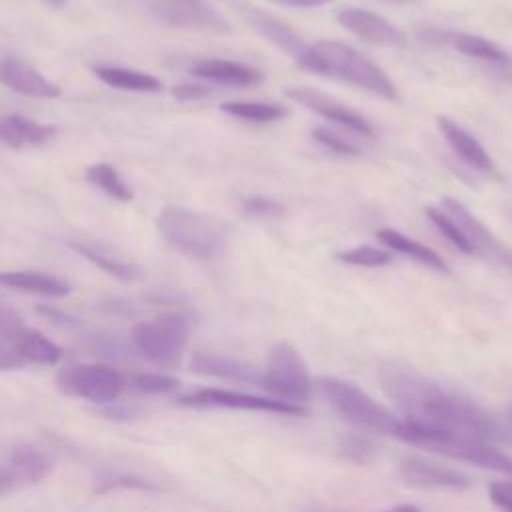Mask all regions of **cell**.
<instances>
[{"label":"cell","mask_w":512,"mask_h":512,"mask_svg":"<svg viewBox=\"0 0 512 512\" xmlns=\"http://www.w3.org/2000/svg\"><path fill=\"white\" fill-rule=\"evenodd\" d=\"M178 380L158 372H134L128 376V386L138 394H170L178 388Z\"/></svg>","instance_id":"32"},{"label":"cell","mask_w":512,"mask_h":512,"mask_svg":"<svg viewBox=\"0 0 512 512\" xmlns=\"http://www.w3.org/2000/svg\"><path fill=\"white\" fill-rule=\"evenodd\" d=\"M154 2H192V0H154Z\"/></svg>","instance_id":"42"},{"label":"cell","mask_w":512,"mask_h":512,"mask_svg":"<svg viewBox=\"0 0 512 512\" xmlns=\"http://www.w3.org/2000/svg\"><path fill=\"white\" fill-rule=\"evenodd\" d=\"M52 470V458L32 444H16L8 448L0 464V490L10 494L28 484H36Z\"/></svg>","instance_id":"10"},{"label":"cell","mask_w":512,"mask_h":512,"mask_svg":"<svg viewBox=\"0 0 512 512\" xmlns=\"http://www.w3.org/2000/svg\"><path fill=\"white\" fill-rule=\"evenodd\" d=\"M172 96L178 98V100H184V102H190V100H204L210 96V90L206 86H200V84H178L172 88Z\"/></svg>","instance_id":"38"},{"label":"cell","mask_w":512,"mask_h":512,"mask_svg":"<svg viewBox=\"0 0 512 512\" xmlns=\"http://www.w3.org/2000/svg\"><path fill=\"white\" fill-rule=\"evenodd\" d=\"M98 410H100V414L102 416H106V418H110V420H120V422H128V420H132L138 412H136V408H132V406H128V404H122V402H112V404H104V406H98Z\"/></svg>","instance_id":"37"},{"label":"cell","mask_w":512,"mask_h":512,"mask_svg":"<svg viewBox=\"0 0 512 512\" xmlns=\"http://www.w3.org/2000/svg\"><path fill=\"white\" fill-rule=\"evenodd\" d=\"M318 384L330 408L352 426L364 432L400 438L404 420L398 418L380 402H376L372 396H368L354 382L334 378V376H324L320 378Z\"/></svg>","instance_id":"4"},{"label":"cell","mask_w":512,"mask_h":512,"mask_svg":"<svg viewBox=\"0 0 512 512\" xmlns=\"http://www.w3.org/2000/svg\"><path fill=\"white\" fill-rule=\"evenodd\" d=\"M118 490H138V492H156L158 486L138 474L132 472H108L102 474L94 480L92 492L94 494H110V492H118Z\"/></svg>","instance_id":"29"},{"label":"cell","mask_w":512,"mask_h":512,"mask_svg":"<svg viewBox=\"0 0 512 512\" xmlns=\"http://www.w3.org/2000/svg\"><path fill=\"white\" fill-rule=\"evenodd\" d=\"M510 414H512V410H510Z\"/></svg>","instance_id":"44"},{"label":"cell","mask_w":512,"mask_h":512,"mask_svg":"<svg viewBox=\"0 0 512 512\" xmlns=\"http://www.w3.org/2000/svg\"><path fill=\"white\" fill-rule=\"evenodd\" d=\"M378 378L384 394L396 404L402 420L416 430L442 432L482 442L504 436L498 420L474 400L446 390L402 362H382Z\"/></svg>","instance_id":"1"},{"label":"cell","mask_w":512,"mask_h":512,"mask_svg":"<svg viewBox=\"0 0 512 512\" xmlns=\"http://www.w3.org/2000/svg\"><path fill=\"white\" fill-rule=\"evenodd\" d=\"M338 450L346 460L354 464H370L378 454V446L360 434H344L340 438Z\"/></svg>","instance_id":"34"},{"label":"cell","mask_w":512,"mask_h":512,"mask_svg":"<svg viewBox=\"0 0 512 512\" xmlns=\"http://www.w3.org/2000/svg\"><path fill=\"white\" fill-rule=\"evenodd\" d=\"M70 248L80 254L82 258H86L90 264H94L96 268H100L102 272H106L108 276H114L120 282H134L138 278L144 276L142 268L126 258H122L120 254H114L98 244H86V242H70Z\"/></svg>","instance_id":"23"},{"label":"cell","mask_w":512,"mask_h":512,"mask_svg":"<svg viewBox=\"0 0 512 512\" xmlns=\"http://www.w3.org/2000/svg\"><path fill=\"white\" fill-rule=\"evenodd\" d=\"M124 376L108 364H70L58 370L56 386L60 392L88 400L96 406L112 404L124 390Z\"/></svg>","instance_id":"8"},{"label":"cell","mask_w":512,"mask_h":512,"mask_svg":"<svg viewBox=\"0 0 512 512\" xmlns=\"http://www.w3.org/2000/svg\"><path fill=\"white\" fill-rule=\"evenodd\" d=\"M182 406L188 408H228V410H248V412H266L280 416H304L306 408L300 404L284 402L272 396H256L238 390L222 388H200L178 398Z\"/></svg>","instance_id":"9"},{"label":"cell","mask_w":512,"mask_h":512,"mask_svg":"<svg viewBox=\"0 0 512 512\" xmlns=\"http://www.w3.org/2000/svg\"><path fill=\"white\" fill-rule=\"evenodd\" d=\"M398 474L406 484L416 488L462 492L472 486V480L464 472L418 456L404 458L398 466Z\"/></svg>","instance_id":"15"},{"label":"cell","mask_w":512,"mask_h":512,"mask_svg":"<svg viewBox=\"0 0 512 512\" xmlns=\"http://www.w3.org/2000/svg\"><path fill=\"white\" fill-rule=\"evenodd\" d=\"M190 72L202 80L228 86H254L264 80V72L244 62L224 60V58H206L190 66Z\"/></svg>","instance_id":"20"},{"label":"cell","mask_w":512,"mask_h":512,"mask_svg":"<svg viewBox=\"0 0 512 512\" xmlns=\"http://www.w3.org/2000/svg\"><path fill=\"white\" fill-rule=\"evenodd\" d=\"M312 138L322 144L324 148L336 152V154H344V156H356L360 154V146L356 142H352L348 136H342L338 134L336 130L332 128H326V126H318L312 130Z\"/></svg>","instance_id":"35"},{"label":"cell","mask_w":512,"mask_h":512,"mask_svg":"<svg viewBox=\"0 0 512 512\" xmlns=\"http://www.w3.org/2000/svg\"><path fill=\"white\" fill-rule=\"evenodd\" d=\"M442 210L448 212L452 216V220L460 226V230L464 232L474 256L512 266V250L506 244H502L492 234V230L486 228L460 200L444 196L442 198Z\"/></svg>","instance_id":"12"},{"label":"cell","mask_w":512,"mask_h":512,"mask_svg":"<svg viewBox=\"0 0 512 512\" xmlns=\"http://www.w3.org/2000/svg\"><path fill=\"white\" fill-rule=\"evenodd\" d=\"M488 496L498 510L512 512V478L492 482L488 488Z\"/></svg>","instance_id":"36"},{"label":"cell","mask_w":512,"mask_h":512,"mask_svg":"<svg viewBox=\"0 0 512 512\" xmlns=\"http://www.w3.org/2000/svg\"><path fill=\"white\" fill-rule=\"evenodd\" d=\"M260 386L272 398L300 406L312 398L314 390L308 366L290 342H278L268 350Z\"/></svg>","instance_id":"7"},{"label":"cell","mask_w":512,"mask_h":512,"mask_svg":"<svg viewBox=\"0 0 512 512\" xmlns=\"http://www.w3.org/2000/svg\"><path fill=\"white\" fill-rule=\"evenodd\" d=\"M302 512H324V510H302Z\"/></svg>","instance_id":"43"},{"label":"cell","mask_w":512,"mask_h":512,"mask_svg":"<svg viewBox=\"0 0 512 512\" xmlns=\"http://www.w3.org/2000/svg\"><path fill=\"white\" fill-rule=\"evenodd\" d=\"M62 358V350L42 332L24 326L22 318L2 304L0 312V368L16 370L26 364L54 366Z\"/></svg>","instance_id":"5"},{"label":"cell","mask_w":512,"mask_h":512,"mask_svg":"<svg viewBox=\"0 0 512 512\" xmlns=\"http://www.w3.org/2000/svg\"><path fill=\"white\" fill-rule=\"evenodd\" d=\"M436 126L440 130V134L444 136L446 144L452 148V152L462 162H466L470 168H474L490 178H496V180L502 178L496 168V162L492 160L488 150L470 132H466L460 124H456L448 116H436Z\"/></svg>","instance_id":"17"},{"label":"cell","mask_w":512,"mask_h":512,"mask_svg":"<svg viewBox=\"0 0 512 512\" xmlns=\"http://www.w3.org/2000/svg\"><path fill=\"white\" fill-rule=\"evenodd\" d=\"M44 2H48V4H52V6H62L66 0H44Z\"/></svg>","instance_id":"41"},{"label":"cell","mask_w":512,"mask_h":512,"mask_svg":"<svg viewBox=\"0 0 512 512\" xmlns=\"http://www.w3.org/2000/svg\"><path fill=\"white\" fill-rule=\"evenodd\" d=\"M424 212H426L428 220L442 232L444 238H448L460 252L474 256V252H472V248H470V244H468L464 232H462L460 226L452 220V216H450L448 212H444L442 208H436V206H426Z\"/></svg>","instance_id":"33"},{"label":"cell","mask_w":512,"mask_h":512,"mask_svg":"<svg viewBox=\"0 0 512 512\" xmlns=\"http://www.w3.org/2000/svg\"><path fill=\"white\" fill-rule=\"evenodd\" d=\"M238 12L244 16V20L260 34L264 36L268 42H272L274 46H278L282 52H286L288 56H292L296 62H300V58L304 56L308 44L280 18L252 6L246 2H236Z\"/></svg>","instance_id":"18"},{"label":"cell","mask_w":512,"mask_h":512,"mask_svg":"<svg viewBox=\"0 0 512 512\" xmlns=\"http://www.w3.org/2000/svg\"><path fill=\"white\" fill-rule=\"evenodd\" d=\"M0 282L6 288L62 298L72 292V284L60 276L38 270H10L0 274Z\"/></svg>","instance_id":"22"},{"label":"cell","mask_w":512,"mask_h":512,"mask_svg":"<svg viewBox=\"0 0 512 512\" xmlns=\"http://www.w3.org/2000/svg\"><path fill=\"white\" fill-rule=\"evenodd\" d=\"M86 182H90L92 186L100 188L102 192H106L110 198L118 200V202H130L134 200V192L128 186V182L120 176V172L108 164V162H96L90 164L84 172Z\"/></svg>","instance_id":"27"},{"label":"cell","mask_w":512,"mask_h":512,"mask_svg":"<svg viewBox=\"0 0 512 512\" xmlns=\"http://www.w3.org/2000/svg\"><path fill=\"white\" fill-rule=\"evenodd\" d=\"M190 370L200 376H210L218 380L244 382L254 386H260L262 382V370L254 368L246 360H240L230 354H220V352L196 350L190 358Z\"/></svg>","instance_id":"19"},{"label":"cell","mask_w":512,"mask_h":512,"mask_svg":"<svg viewBox=\"0 0 512 512\" xmlns=\"http://www.w3.org/2000/svg\"><path fill=\"white\" fill-rule=\"evenodd\" d=\"M224 114L248 120V122H276L282 120L288 114V108L282 104H270V102H252V100H230L222 102L218 106Z\"/></svg>","instance_id":"28"},{"label":"cell","mask_w":512,"mask_h":512,"mask_svg":"<svg viewBox=\"0 0 512 512\" xmlns=\"http://www.w3.org/2000/svg\"><path fill=\"white\" fill-rule=\"evenodd\" d=\"M190 316L184 312H164L152 320L134 324V348L158 366H176L182 360L190 336Z\"/></svg>","instance_id":"6"},{"label":"cell","mask_w":512,"mask_h":512,"mask_svg":"<svg viewBox=\"0 0 512 512\" xmlns=\"http://www.w3.org/2000/svg\"><path fill=\"white\" fill-rule=\"evenodd\" d=\"M338 22L344 30L350 34L376 44V46H386V48H400L406 46V36L404 32L394 26L388 18L360 8V6H346L338 12Z\"/></svg>","instance_id":"14"},{"label":"cell","mask_w":512,"mask_h":512,"mask_svg":"<svg viewBox=\"0 0 512 512\" xmlns=\"http://www.w3.org/2000/svg\"><path fill=\"white\" fill-rule=\"evenodd\" d=\"M150 10L160 22H166L168 26L198 30V32H214V34L232 32L230 22L204 0H192V2H154L152 0Z\"/></svg>","instance_id":"11"},{"label":"cell","mask_w":512,"mask_h":512,"mask_svg":"<svg viewBox=\"0 0 512 512\" xmlns=\"http://www.w3.org/2000/svg\"><path fill=\"white\" fill-rule=\"evenodd\" d=\"M376 238H378L388 250L400 252V254L408 256V258H412V260H416V262H420V264H424V266H428V268H432V270H436V272L450 274L448 264L444 262V258H442L438 252H434L432 248H428V246L422 244V242H416V240L404 236L402 232H398V230H394V228H380V230L376 232Z\"/></svg>","instance_id":"25"},{"label":"cell","mask_w":512,"mask_h":512,"mask_svg":"<svg viewBox=\"0 0 512 512\" xmlns=\"http://www.w3.org/2000/svg\"><path fill=\"white\" fill-rule=\"evenodd\" d=\"M242 214L246 218H252V220H280L284 218L286 214V208L282 202L270 198V196H262V194H252V196H246L242 198Z\"/></svg>","instance_id":"31"},{"label":"cell","mask_w":512,"mask_h":512,"mask_svg":"<svg viewBox=\"0 0 512 512\" xmlns=\"http://www.w3.org/2000/svg\"><path fill=\"white\" fill-rule=\"evenodd\" d=\"M286 96L290 100L302 104L304 108L316 112L318 116H322L358 136H368V138L376 136V130L364 116H360L358 112L350 110L348 106H344L342 102L334 100L332 96H328L324 92H318V90L306 88V86H296V88H288Z\"/></svg>","instance_id":"13"},{"label":"cell","mask_w":512,"mask_h":512,"mask_svg":"<svg viewBox=\"0 0 512 512\" xmlns=\"http://www.w3.org/2000/svg\"><path fill=\"white\" fill-rule=\"evenodd\" d=\"M384 512H422V508L416 504H396Z\"/></svg>","instance_id":"40"},{"label":"cell","mask_w":512,"mask_h":512,"mask_svg":"<svg viewBox=\"0 0 512 512\" xmlns=\"http://www.w3.org/2000/svg\"><path fill=\"white\" fill-rule=\"evenodd\" d=\"M336 258L344 264L350 266H360V268H382L386 264L392 262V250L388 248H376V246H354V248H346L340 250L336 254Z\"/></svg>","instance_id":"30"},{"label":"cell","mask_w":512,"mask_h":512,"mask_svg":"<svg viewBox=\"0 0 512 512\" xmlns=\"http://www.w3.org/2000/svg\"><path fill=\"white\" fill-rule=\"evenodd\" d=\"M272 2L292 6V8H318V6H326L334 0H272Z\"/></svg>","instance_id":"39"},{"label":"cell","mask_w":512,"mask_h":512,"mask_svg":"<svg viewBox=\"0 0 512 512\" xmlns=\"http://www.w3.org/2000/svg\"><path fill=\"white\" fill-rule=\"evenodd\" d=\"M156 230L166 244L194 260H214L230 242V226L224 220L184 206H164L156 216Z\"/></svg>","instance_id":"3"},{"label":"cell","mask_w":512,"mask_h":512,"mask_svg":"<svg viewBox=\"0 0 512 512\" xmlns=\"http://www.w3.org/2000/svg\"><path fill=\"white\" fill-rule=\"evenodd\" d=\"M58 134V126L50 122H38L22 114H4L0 120V140L10 148L40 146Z\"/></svg>","instance_id":"21"},{"label":"cell","mask_w":512,"mask_h":512,"mask_svg":"<svg viewBox=\"0 0 512 512\" xmlns=\"http://www.w3.org/2000/svg\"><path fill=\"white\" fill-rule=\"evenodd\" d=\"M444 42L450 44L452 48H456L460 54L470 56V58H478V60H486V62H496V64L512 62V58L504 50H500L494 42H490L488 38L478 36V34L446 32L444 34Z\"/></svg>","instance_id":"26"},{"label":"cell","mask_w":512,"mask_h":512,"mask_svg":"<svg viewBox=\"0 0 512 512\" xmlns=\"http://www.w3.org/2000/svg\"><path fill=\"white\" fill-rule=\"evenodd\" d=\"M0 80L6 88L28 98L52 100L62 94V88L46 78L38 68L16 56H4L0 60Z\"/></svg>","instance_id":"16"},{"label":"cell","mask_w":512,"mask_h":512,"mask_svg":"<svg viewBox=\"0 0 512 512\" xmlns=\"http://www.w3.org/2000/svg\"><path fill=\"white\" fill-rule=\"evenodd\" d=\"M298 64L304 70L352 84L384 100H398V88L392 78L368 56L342 42L318 40L308 44Z\"/></svg>","instance_id":"2"},{"label":"cell","mask_w":512,"mask_h":512,"mask_svg":"<svg viewBox=\"0 0 512 512\" xmlns=\"http://www.w3.org/2000/svg\"><path fill=\"white\" fill-rule=\"evenodd\" d=\"M92 74L106 86L128 92H160L164 86L160 78L148 72L114 64H96L92 66Z\"/></svg>","instance_id":"24"}]
</instances>
